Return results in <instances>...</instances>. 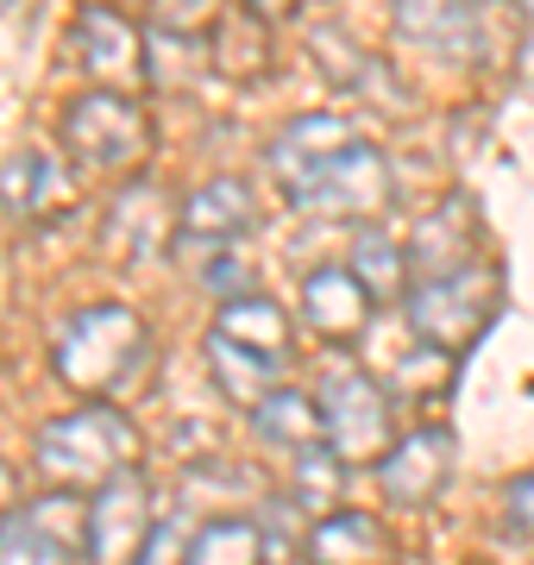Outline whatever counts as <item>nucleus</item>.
Returning a JSON list of instances; mask_svg holds the SVG:
<instances>
[{"instance_id": "nucleus-1", "label": "nucleus", "mask_w": 534, "mask_h": 565, "mask_svg": "<svg viewBox=\"0 0 534 565\" xmlns=\"http://www.w3.org/2000/svg\"><path fill=\"white\" fill-rule=\"evenodd\" d=\"M32 459H39V478L51 490H102L114 484L120 471L139 465V434L126 422L120 408L107 403H83L57 415V422L39 427V446H32Z\"/></svg>"}, {"instance_id": "nucleus-2", "label": "nucleus", "mask_w": 534, "mask_h": 565, "mask_svg": "<svg viewBox=\"0 0 534 565\" xmlns=\"http://www.w3.org/2000/svg\"><path fill=\"white\" fill-rule=\"evenodd\" d=\"M51 364H57V377L76 396L102 403V396L132 384V371L145 364V321L120 302L83 308V315L63 321L57 345H51Z\"/></svg>"}, {"instance_id": "nucleus-3", "label": "nucleus", "mask_w": 534, "mask_h": 565, "mask_svg": "<svg viewBox=\"0 0 534 565\" xmlns=\"http://www.w3.org/2000/svg\"><path fill=\"white\" fill-rule=\"evenodd\" d=\"M496 315V270L484 258L409 282V327L434 352H466Z\"/></svg>"}, {"instance_id": "nucleus-4", "label": "nucleus", "mask_w": 534, "mask_h": 565, "mask_svg": "<svg viewBox=\"0 0 534 565\" xmlns=\"http://www.w3.org/2000/svg\"><path fill=\"white\" fill-rule=\"evenodd\" d=\"M63 145L76 151L83 170H126V163L145 158L151 120L120 88H88V95H76V102L63 107Z\"/></svg>"}, {"instance_id": "nucleus-5", "label": "nucleus", "mask_w": 534, "mask_h": 565, "mask_svg": "<svg viewBox=\"0 0 534 565\" xmlns=\"http://www.w3.org/2000/svg\"><path fill=\"white\" fill-rule=\"evenodd\" d=\"M88 559V497L51 490L39 503L0 515V565H83Z\"/></svg>"}, {"instance_id": "nucleus-6", "label": "nucleus", "mask_w": 534, "mask_h": 565, "mask_svg": "<svg viewBox=\"0 0 534 565\" xmlns=\"http://www.w3.org/2000/svg\"><path fill=\"white\" fill-rule=\"evenodd\" d=\"M321 440L346 465H384L391 452V396L365 371H333L321 377Z\"/></svg>"}, {"instance_id": "nucleus-7", "label": "nucleus", "mask_w": 534, "mask_h": 565, "mask_svg": "<svg viewBox=\"0 0 534 565\" xmlns=\"http://www.w3.org/2000/svg\"><path fill=\"white\" fill-rule=\"evenodd\" d=\"M289 207H309V214H333V221H377L384 207H391V163L384 151H371L365 139L340 151L333 163L314 170V182L296 195Z\"/></svg>"}, {"instance_id": "nucleus-8", "label": "nucleus", "mask_w": 534, "mask_h": 565, "mask_svg": "<svg viewBox=\"0 0 534 565\" xmlns=\"http://www.w3.org/2000/svg\"><path fill=\"white\" fill-rule=\"evenodd\" d=\"M76 57H83L95 88L132 95L139 82H151V32H139L114 7H88L83 20H76Z\"/></svg>"}, {"instance_id": "nucleus-9", "label": "nucleus", "mask_w": 534, "mask_h": 565, "mask_svg": "<svg viewBox=\"0 0 534 565\" xmlns=\"http://www.w3.org/2000/svg\"><path fill=\"white\" fill-rule=\"evenodd\" d=\"M151 534V490L120 471L88 497V565H132Z\"/></svg>"}, {"instance_id": "nucleus-10", "label": "nucleus", "mask_w": 534, "mask_h": 565, "mask_svg": "<svg viewBox=\"0 0 534 565\" xmlns=\"http://www.w3.org/2000/svg\"><path fill=\"white\" fill-rule=\"evenodd\" d=\"M447 471H452V440L447 427H415L384 452L377 465V490L391 509H421L447 490Z\"/></svg>"}, {"instance_id": "nucleus-11", "label": "nucleus", "mask_w": 534, "mask_h": 565, "mask_svg": "<svg viewBox=\"0 0 534 565\" xmlns=\"http://www.w3.org/2000/svg\"><path fill=\"white\" fill-rule=\"evenodd\" d=\"M352 145H359V132H352L340 114H296V120L270 139V177H277V189L296 202L314 182V170L333 163L340 151H352Z\"/></svg>"}, {"instance_id": "nucleus-12", "label": "nucleus", "mask_w": 534, "mask_h": 565, "mask_svg": "<svg viewBox=\"0 0 534 565\" xmlns=\"http://www.w3.org/2000/svg\"><path fill=\"white\" fill-rule=\"evenodd\" d=\"M246 226H252L246 182H233V177L202 182V189L183 202V214H177V252L195 264V258H207V252H221V245H239Z\"/></svg>"}, {"instance_id": "nucleus-13", "label": "nucleus", "mask_w": 534, "mask_h": 565, "mask_svg": "<svg viewBox=\"0 0 534 565\" xmlns=\"http://www.w3.org/2000/svg\"><path fill=\"white\" fill-rule=\"evenodd\" d=\"M302 321L333 345H346L365 333L371 289L352 277V264H321V270H309V282H302Z\"/></svg>"}, {"instance_id": "nucleus-14", "label": "nucleus", "mask_w": 534, "mask_h": 565, "mask_svg": "<svg viewBox=\"0 0 534 565\" xmlns=\"http://www.w3.org/2000/svg\"><path fill=\"white\" fill-rule=\"evenodd\" d=\"M309 559L314 565H384L391 559V534L365 509H328L309 534Z\"/></svg>"}, {"instance_id": "nucleus-15", "label": "nucleus", "mask_w": 534, "mask_h": 565, "mask_svg": "<svg viewBox=\"0 0 534 565\" xmlns=\"http://www.w3.org/2000/svg\"><path fill=\"white\" fill-rule=\"evenodd\" d=\"M207 371H214V384H221L239 408H258L265 396H277V390H284V359L246 352V345L221 340V333L207 340Z\"/></svg>"}, {"instance_id": "nucleus-16", "label": "nucleus", "mask_w": 534, "mask_h": 565, "mask_svg": "<svg viewBox=\"0 0 534 565\" xmlns=\"http://www.w3.org/2000/svg\"><path fill=\"white\" fill-rule=\"evenodd\" d=\"M396 32L452 57V51H472L478 13L472 0H396Z\"/></svg>"}, {"instance_id": "nucleus-17", "label": "nucleus", "mask_w": 534, "mask_h": 565, "mask_svg": "<svg viewBox=\"0 0 534 565\" xmlns=\"http://www.w3.org/2000/svg\"><path fill=\"white\" fill-rule=\"evenodd\" d=\"M214 333L233 340V345H246V352H265V359H289V315H284V302H270V296H239V302H226Z\"/></svg>"}, {"instance_id": "nucleus-18", "label": "nucleus", "mask_w": 534, "mask_h": 565, "mask_svg": "<svg viewBox=\"0 0 534 565\" xmlns=\"http://www.w3.org/2000/svg\"><path fill=\"white\" fill-rule=\"evenodd\" d=\"M252 427H258V440L289 446V452L328 446V440H321V403H314V396H296V390H277V396H265V403L252 408Z\"/></svg>"}, {"instance_id": "nucleus-19", "label": "nucleus", "mask_w": 534, "mask_h": 565, "mask_svg": "<svg viewBox=\"0 0 534 565\" xmlns=\"http://www.w3.org/2000/svg\"><path fill=\"white\" fill-rule=\"evenodd\" d=\"M265 20H252V13H239V20H221L214 32H207V63L221 70V76L233 82H258L270 70V39L258 32Z\"/></svg>"}, {"instance_id": "nucleus-20", "label": "nucleus", "mask_w": 534, "mask_h": 565, "mask_svg": "<svg viewBox=\"0 0 534 565\" xmlns=\"http://www.w3.org/2000/svg\"><path fill=\"white\" fill-rule=\"evenodd\" d=\"M346 264H352V277L371 289V302H377V296H403V282H409V252H403L384 226H359Z\"/></svg>"}, {"instance_id": "nucleus-21", "label": "nucleus", "mask_w": 534, "mask_h": 565, "mask_svg": "<svg viewBox=\"0 0 534 565\" xmlns=\"http://www.w3.org/2000/svg\"><path fill=\"white\" fill-rule=\"evenodd\" d=\"M57 163L44 158V151H13V158L0 163V202L20 207V214H44V207L63 202L57 189Z\"/></svg>"}, {"instance_id": "nucleus-22", "label": "nucleus", "mask_w": 534, "mask_h": 565, "mask_svg": "<svg viewBox=\"0 0 534 565\" xmlns=\"http://www.w3.org/2000/svg\"><path fill=\"white\" fill-rule=\"evenodd\" d=\"M189 565H265V534L246 515H214L207 527H195Z\"/></svg>"}, {"instance_id": "nucleus-23", "label": "nucleus", "mask_w": 534, "mask_h": 565, "mask_svg": "<svg viewBox=\"0 0 534 565\" xmlns=\"http://www.w3.org/2000/svg\"><path fill=\"white\" fill-rule=\"evenodd\" d=\"M340 471H346V459L340 452H328V446H309V452H296V503H309L328 515L333 497H340Z\"/></svg>"}, {"instance_id": "nucleus-24", "label": "nucleus", "mask_w": 534, "mask_h": 565, "mask_svg": "<svg viewBox=\"0 0 534 565\" xmlns=\"http://www.w3.org/2000/svg\"><path fill=\"white\" fill-rule=\"evenodd\" d=\"M189 527L170 515V522H151V534H145V546H139V559L132 565H189Z\"/></svg>"}, {"instance_id": "nucleus-25", "label": "nucleus", "mask_w": 534, "mask_h": 565, "mask_svg": "<svg viewBox=\"0 0 534 565\" xmlns=\"http://www.w3.org/2000/svg\"><path fill=\"white\" fill-rule=\"evenodd\" d=\"M214 7H221V0H158V25H170V32H195V25L214 20Z\"/></svg>"}, {"instance_id": "nucleus-26", "label": "nucleus", "mask_w": 534, "mask_h": 565, "mask_svg": "<svg viewBox=\"0 0 534 565\" xmlns=\"http://www.w3.org/2000/svg\"><path fill=\"white\" fill-rule=\"evenodd\" d=\"M503 522L515 527V534H534V478H515L510 497H503Z\"/></svg>"}, {"instance_id": "nucleus-27", "label": "nucleus", "mask_w": 534, "mask_h": 565, "mask_svg": "<svg viewBox=\"0 0 534 565\" xmlns=\"http://www.w3.org/2000/svg\"><path fill=\"white\" fill-rule=\"evenodd\" d=\"M296 7H302V0H239V13H252V20H265V25L296 20Z\"/></svg>"}, {"instance_id": "nucleus-28", "label": "nucleus", "mask_w": 534, "mask_h": 565, "mask_svg": "<svg viewBox=\"0 0 534 565\" xmlns=\"http://www.w3.org/2000/svg\"><path fill=\"white\" fill-rule=\"evenodd\" d=\"M20 509V484H13V465L0 459V515H13Z\"/></svg>"}, {"instance_id": "nucleus-29", "label": "nucleus", "mask_w": 534, "mask_h": 565, "mask_svg": "<svg viewBox=\"0 0 534 565\" xmlns=\"http://www.w3.org/2000/svg\"><path fill=\"white\" fill-rule=\"evenodd\" d=\"M88 7H107V0H88Z\"/></svg>"}]
</instances>
